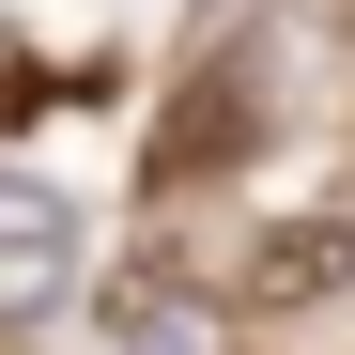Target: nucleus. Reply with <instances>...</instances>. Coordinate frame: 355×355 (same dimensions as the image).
<instances>
[{
  "mask_svg": "<svg viewBox=\"0 0 355 355\" xmlns=\"http://www.w3.org/2000/svg\"><path fill=\"white\" fill-rule=\"evenodd\" d=\"M78 278V201L46 170H0V309H46Z\"/></svg>",
  "mask_w": 355,
  "mask_h": 355,
  "instance_id": "nucleus-1",
  "label": "nucleus"
},
{
  "mask_svg": "<svg viewBox=\"0 0 355 355\" xmlns=\"http://www.w3.org/2000/svg\"><path fill=\"white\" fill-rule=\"evenodd\" d=\"M340 278H355V216H278L232 293H248V309H309V293H340Z\"/></svg>",
  "mask_w": 355,
  "mask_h": 355,
  "instance_id": "nucleus-2",
  "label": "nucleus"
}]
</instances>
